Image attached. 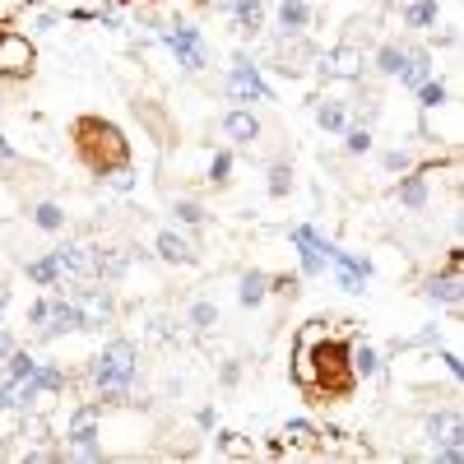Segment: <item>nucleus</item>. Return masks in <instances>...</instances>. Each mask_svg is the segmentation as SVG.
<instances>
[{
	"label": "nucleus",
	"instance_id": "1",
	"mask_svg": "<svg viewBox=\"0 0 464 464\" xmlns=\"http://www.w3.org/2000/svg\"><path fill=\"white\" fill-rule=\"evenodd\" d=\"M326 320H307V395L311 405H334L358 390V372H353V344L349 339H330L320 334Z\"/></svg>",
	"mask_w": 464,
	"mask_h": 464
},
{
	"label": "nucleus",
	"instance_id": "2",
	"mask_svg": "<svg viewBox=\"0 0 464 464\" xmlns=\"http://www.w3.org/2000/svg\"><path fill=\"white\" fill-rule=\"evenodd\" d=\"M70 149L79 158V168H84L89 177L103 181L107 172H121V168H130V139L121 126H112L107 116H75L70 121Z\"/></svg>",
	"mask_w": 464,
	"mask_h": 464
},
{
	"label": "nucleus",
	"instance_id": "3",
	"mask_svg": "<svg viewBox=\"0 0 464 464\" xmlns=\"http://www.w3.org/2000/svg\"><path fill=\"white\" fill-rule=\"evenodd\" d=\"M139 376V349L130 339H112L103 353L89 358V381H93V399L98 405H126Z\"/></svg>",
	"mask_w": 464,
	"mask_h": 464
},
{
	"label": "nucleus",
	"instance_id": "4",
	"mask_svg": "<svg viewBox=\"0 0 464 464\" xmlns=\"http://www.w3.org/2000/svg\"><path fill=\"white\" fill-rule=\"evenodd\" d=\"M98 413H103V405L98 399H89V405H79L75 413H70V422H66V455H75V460H103V432H98Z\"/></svg>",
	"mask_w": 464,
	"mask_h": 464
},
{
	"label": "nucleus",
	"instance_id": "5",
	"mask_svg": "<svg viewBox=\"0 0 464 464\" xmlns=\"http://www.w3.org/2000/svg\"><path fill=\"white\" fill-rule=\"evenodd\" d=\"M228 98L237 107H251V103H274V89L260 79V66L251 56H232V70H228Z\"/></svg>",
	"mask_w": 464,
	"mask_h": 464
},
{
	"label": "nucleus",
	"instance_id": "6",
	"mask_svg": "<svg viewBox=\"0 0 464 464\" xmlns=\"http://www.w3.org/2000/svg\"><path fill=\"white\" fill-rule=\"evenodd\" d=\"M33 70H37V47L24 33L5 28L0 33V79L5 84H24V79H33Z\"/></svg>",
	"mask_w": 464,
	"mask_h": 464
},
{
	"label": "nucleus",
	"instance_id": "7",
	"mask_svg": "<svg viewBox=\"0 0 464 464\" xmlns=\"http://www.w3.org/2000/svg\"><path fill=\"white\" fill-rule=\"evenodd\" d=\"M158 37L168 43V51L177 56L181 70L195 75V70L209 66V43H205V33H200V28H191V24H172V28H163Z\"/></svg>",
	"mask_w": 464,
	"mask_h": 464
},
{
	"label": "nucleus",
	"instance_id": "8",
	"mask_svg": "<svg viewBox=\"0 0 464 464\" xmlns=\"http://www.w3.org/2000/svg\"><path fill=\"white\" fill-rule=\"evenodd\" d=\"M51 260L60 265V279H75V284H93L98 279V247L93 241H60V247H51Z\"/></svg>",
	"mask_w": 464,
	"mask_h": 464
},
{
	"label": "nucleus",
	"instance_id": "9",
	"mask_svg": "<svg viewBox=\"0 0 464 464\" xmlns=\"http://www.w3.org/2000/svg\"><path fill=\"white\" fill-rule=\"evenodd\" d=\"M70 297L79 307V330H103V326H112V320H116V297H112V288H98V279L89 288L70 293Z\"/></svg>",
	"mask_w": 464,
	"mask_h": 464
},
{
	"label": "nucleus",
	"instance_id": "10",
	"mask_svg": "<svg viewBox=\"0 0 464 464\" xmlns=\"http://www.w3.org/2000/svg\"><path fill=\"white\" fill-rule=\"evenodd\" d=\"M288 241L297 247L302 274H307V279H320V274H326V251H330V237H320L316 228L297 224V228H288Z\"/></svg>",
	"mask_w": 464,
	"mask_h": 464
},
{
	"label": "nucleus",
	"instance_id": "11",
	"mask_svg": "<svg viewBox=\"0 0 464 464\" xmlns=\"http://www.w3.org/2000/svg\"><path fill=\"white\" fill-rule=\"evenodd\" d=\"M362 70H367V51L358 43H339L334 51L320 56V75L326 79H362Z\"/></svg>",
	"mask_w": 464,
	"mask_h": 464
},
{
	"label": "nucleus",
	"instance_id": "12",
	"mask_svg": "<svg viewBox=\"0 0 464 464\" xmlns=\"http://www.w3.org/2000/svg\"><path fill=\"white\" fill-rule=\"evenodd\" d=\"M79 330V307H75V297H66V293H51L47 297V326L37 330L43 339H60V334H75Z\"/></svg>",
	"mask_w": 464,
	"mask_h": 464
},
{
	"label": "nucleus",
	"instance_id": "13",
	"mask_svg": "<svg viewBox=\"0 0 464 464\" xmlns=\"http://www.w3.org/2000/svg\"><path fill=\"white\" fill-rule=\"evenodd\" d=\"M260 116L251 112V107H232V112H224V135L232 139V145H256L260 139Z\"/></svg>",
	"mask_w": 464,
	"mask_h": 464
},
{
	"label": "nucleus",
	"instance_id": "14",
	"mask_svg": "<svg viewBox=\"0 0 464 464\" xmlns=\"http://www.w3.org/2000/svg\"><path fill=\"white\" fill-rule=\"evenodd\" d=\"M153 256L168 260V265H195V260H200L191 241L181 237V232H172V228H163V232L153 237Z\"/></svg>",
	"mask_w": 464,
	"mask_h": 464
},
{
	"label": "nucleus",
	"instance_id": "15",
	"mask_svg": "<svg viewBox=\"0 0 464 464\" xmlns=\"http://www.w3.org/2000/svg\"><path fill=\"white\" fill-rule=\"evenodd\" d=\"M432 70H436V66H432V51L405 43V66H399V75H395L399 84H405V89H418L422 79H432Z\"/></svg>",
	"mask_w": 464,
	"mask_h": 464
},
{
	"label": "nucleus",
	"instance_id": "16",
	"mask_svg": "<svg viewBox=\"0 0 464 464\" xmlns=\"http://www.w3.org/2000/svg\"><path fill=\"white\" fill-rule=\"evenodd\" d=\"M428 441L432 446H455V441H464V418L455 409H436L428 418Z\"/></svg>",
	"mask_w": 464,
	"mask_h": 464
},
{
	"label": "nucleus",
	"instance_id": "17",
	"mask_svg": "<svg viewBox=\"0 0 464 464\" xmlns=\"http://www.w3.org/2000/svg\"><path fill=\"white\" fill-rule=\"evenodd\" d=\"M265 10H270V0H232V28L241 37H256L260 28H265Z\"/></svg>",
	"mask_w": 464,
	"mask_h": 464
},
{
	"label": "nucleus",
	"instance_id": "18",
	"mask_svg": "<svg viewBox=\"0 0 464 464\" xmlns=\"http://www.w3.org/2000/svg\"><path fill=\"white\" fill-rule=\"evenodd\" d=\"M311 19H316V10L307 5V0H279V33H284V37L307 33Z\"/></svg>",
	"mask_w": 464,
	"mask_h": 464
},
{
	"label": "nucleus",
	"instance_id": "19",
	"mask_svg": "<svg viewBox=\"0 0 464 464\" xmlns=\"http://www.w3.org/2000/svg\"><path fill=\"white\" fill-rule=\"evenodd\" d=\"M395 200H399L405 209H422V205H428V168H422V172H413V168H409L405 177H399Z\"/></svg>",
	"mask_w": 464,
	"mask_h": 464
},
{
	"label": "nucleus",
	"instance_id": "20",
	"mask_svg": "<svg viewBox=\"0 0 464 464\" xmlns=\"http://www.w3.org/2000/svg\"><path fill=\"white\" fill-rule=\"evenodd\" d=\"M316 121H320V130L344 135V130L353 126V103H339V98H326V103L316 107Z\"/></svg>",
	"mask_w": 464,
	"mask_h": 464
},
{
	"label": "nucleus",
	"instance_id": "21",
	"mask_svg": "<svg viewBox=\"0 0 464 464\" xmlns=\"http://www.w3.org/2000/svg\"><path fill=\"white\" fill-rule=\"evenodd\" d=\"M265 297H270V274L265 270H247L237 279V302L241 307H260Z\"/></svg>",
	"mask_w": 464,
	"mask_h": 464
},
{
	"label": "nucleus",
	"instance_id": "22",
	"mask_svg": "<svg viewBox=\"0 0 464 464\" xmlns=\"http://www.w3.org/2000/svg\"><path fill=\"white\" fill-rule=\"evenodd\" d=\"M130 265H135V256L126 247H98V279H103V284L107 279H121Z\"/></svg>",
	"mask_w": 464,
	"mask_h": 464
},
{
	"label": "nucleus",
	"instance_id": "23",
	"mask_svg": "<svg viewBox=\"0 0 464 464\" xmlns=\"http://www.w3.org/2000/svg\"><path fill=\"white\" fill-rule=\"evenodd\" d=\"M422 293H428L432 302H446V307H460V302H464V288H460V274H432L428 279V288H422Z\"/></svg>",
	"mask_w": 464,
	"mask_h": 464
},
{
	"label": "nucleus",
	"instance_id": "24",
	"mask_svg": "<svg viewBox=\"0 0 464 464\" xmlns=\"http://www.w3.org/2000/svg\"><path fill=\"white\" fill-rule=\"evenodd\" d=\"M436 19H441V0H409L405 5V28L428 33V28H436Z\"/></svg>",
	"mask_w": 464,
	"mask_h": 464
},
{
	"label": "nucleus",
	"instance_id": "25",
	"mask_svg": "<svg viewBox=\"0 0 464 464\" xmlns=\"http://www.w3.org/2000/svg\"><path fill=\"white\" fill-rule=\"evenodd\" d=\"M24 274L33 279L37 288H60V284H66V279H60V265L51 260V251L37 256V260H24Z\"/></svg>",
	"mask_w": 464,
	"mask_h": 464
},
{
	"label": "nucleus",
	"instance_id": "26",
	"mask_svg": "<svg viewBox=\"0 0 464 464\" xmlns=\"http://www.w3.org/2000/svg\"><path fill=\"white\" fill-rule=\"evenodd\" d=\"M28 218H33V228H43V232H66V209H60L56 200H37L28 209Z\"/></svg>",
	"mask_w": 464,
	"mask_h": 464
},
{
	"label": "nucleus",
	"instance_id": "27",
	"mask_svg": "<svg viewBox=\"0 0 464 464\" xmlns=\"http://www.w3.org/2000/svg\"><path fill=\"white\" fill-rule=\"evenodd\" d=\"M186 326L200 330V334H209V330L218 326V302H214V297H195L191 307H186Z\"/></svg>",
	"mask_w": 464,
	"mask_h": 464
},
{
	"label": "nucleus",
	"instance_id": "28",
	"mask_svg": "<svg viewBox=\"0 0 464 464\" xmlns=\"http://www.w3.org/2000/svg\"><path fill=\"white\" fill-rule=\"evenodd\" d=\"M37 362H43V358H33L28 349H10V358L0 362V376H5V381H28L37 372Z\"/></svg>",
	"mask_w": 464,
	"mask_h": 464
},
{
	"label": "nucleus",
	"instance_id": "29",
	"mask_svg": "<svg viewBox=\"0 0 464 464\" xmlns=\"http://www.w3.org/2000/svg\"><path fill=\"white\" fill-rule=\"evenodd\" d=\"M381 353L372 349V344H353V372H358V381H376L381 376Z\"/></svg>",
	"mask_w": 464,
	"mask_h": 464
},
{
	"label": "nucleus",
	"instance_id": "30",
	"mask_svg": "<svg viewBox=\"0 0 464 464\" xmlns=\"http://www.w3.org/2000/svg\"><path fill=\"white\" fill-rule=\"evenodd\" d=\"M413 93H418V107H422V112H441V107L451 103V93H446V84H441V79H422Z\"/></svg>",
	"mask_w": 464,
	"mask_h": 464
},
{
	"label": "nucleus",
	"instance_id": "31",
	"mask_svg": "<svg viewBox=\"0 0 464 464\" xmlns=\"http://www.w3.org/2000/svg\"><path fill=\"white\" fill-rule=\"evenodd\" d=\"M367 66H376L381 75H399V66H405V43H381Z\"/></svg>",
	"mask_w": 464,
	"mask_h": 464
},
{
	"label": "nucleus",
	"instance_id": "32",
	"mask_svg": "<svg viewBox=\"0 0 464 464\" xmlns=\"http://www.w3.org/2000/svg\"><path fill=\"white\" fill-rule=\"evenodd\" d=\"M33 386L43 390V395H60V390H66V372H60L56 362H37V372H33Z\"/></svg>",
	"mask_w": 464,
	"mask_h": 464
},
{
	"label": "nucleus",
	"instance_id": "33",
	"mask_svg": "<svg viewBox=\"0 0 464 464\" xmlns=\"http://www.w3.org/2000/svg\"><path fill=\"white\" fill-rule=\"evenodd\" d=\"M130 107H135V116H139V121H145V126H149V130H153L158 139H172V130H168V121H163V112H158V107L149 103V98H135V103H130Z\"/></svg>",
	"mask_w": 464,
	"mask_h": 464
},
{
	"label": "nucleus",
	"instance_id": "34",
	"mask_svg": "<svg viewBox=\"0 0 464 464\" xmlns=\"http://www.w3.org/2000/svg\"><path fill=\"white\" fill-rule=\"evenodd\" d=\"M265 191L274 195V200H284V195H293V163H270V181H265Z\"/></svg>",
	"mask_w": 464,
	"mask_h": 464
},
{
	"label": "nucleus",
	"instance_id": "35",
	"mask_svg": "<svg viewBox=\"0 0 464 464\" xmlns=\"http://www.w3.org/2000/svg\"><path fill=\"white\" fill-rule=\"evenodd\" d=\"M284 436H288V446H320V428H311L307 418H293Z\"/></svg>",
	"mask_w": 464,
	"mask_h": 464
},
{
	"label": "nucleus",
	"instance_id": "36",
	"mask_svg": "<svg viewBox=\"0 0 464 464\" xmlns=\"http://www.w3.org/2000/svg\"><path fill=\"white\" fill-rule=\"evenodd\" d=\"M172 218H177V224H186V228H200L209 214H205L200 200H172Z\"/></svg>",
	"mask_w": 464,
	"mask_h": 464
},
{
	"label": "nucleus",
	"instance_id": "37",
	"mask_svg": "<svg viewBox=\"0 0 464 464\" xmlns=\"http://www.w3.org/2000/svg\"><path fill=\"white\" fill-rule=\"evenodd\" d=\"M344 153H372V126H349L344 130Z\"/></svg>",
	"mask_w": 464,
	"mask_h": 464
},
{
	"label": "nucleus",
	"instance_id": "38",
	"mask_svg": "<svg viewBox=\"0 0 464 464\" xmlns=\"http://www.w3.org/2000/svg\"><path fill=\"white\" fill-rule=\"evenodd\" d=\"M209 181H214V186H228V181H232V153H228V149H218V153H214Z\"/></svg>",
	"mask_w": 464,
	"mask_h": 464
},
{
	"label": "nucleus",
	"instance_id": "39",
	"mask_svg": "<svg viewBox=\"0 0 464 464\" xmlns=\"http://www.w3.org/2000/svg\"><path fill=\"white\" fill-rule=\"evenodd\" d=\"M103 186H107L112 195H130V191H135V172H130V168L107 172V177H103Z\"/></svg>",
	"mask_w": 464,
	"mask_h": 464
},
{
	"label": "nucleus",
	"instance_id": "40",
	"mask_svg": "<svg viewBox=\"0 0 464 464\" xmlns=\"http://www.w3.org/2000/svg\"><path fill=\"white\" fill-rule=\"evenodd\" d=\"M381 168H386V172H409L413 168V153L409 149H386V153H381Z\"/></svg>",
	"mask_w": 464,
	"mask_h": 464
},
{
	"label": "nucleus",
	"instance_id": "41",
	"mask_svg": "<svg viewBox=\"0 0 464 464\" xmlns=\"http://www.w3.org/2000/svg\"><path fill=\"white\" fill-rule=\"evenodd\" d=\"M297 284H302V274H270V293H279V297H297Z\"/></svg>",
	"mask_w": 464,
	"mask_h": 464
},
{
	"label": "nucleus",
	"instance_id": "42",
	"mask_svg": "<svg viewBox=\"0 0 464 464\" xmlns=\"http://www.w3.org/2000/svg\"><path fill=\"white\" fill-rule=\"evenodd\" d=\"M214 446H218V451H228V455H251V446H247V441H241L237 432H218V436H214Z\"/></svg>",
	"mask_w": 464,
	"mask_h": 464
},
{
	"label": "nucleus",
	"instance_id": "43",
	"mask_svg": "<svg viewBox=\"0 0 464 464\" xmlns=\"http://www.w3.org/2000/svg\"><path fill=\"white\" fill-rule=\"evenodd\" d=\"M24 320H28L33 330H43V326H47V297H33L28 311H24Z\"/></svg>",
	"mask_w": 464,
	"mask_h": 464
},
{
	"label": "nucleus",
	"instance_id": "44",
	"mask_svg": "<svg viewBox=\"0 0 464 464\" xmlns=\"http://www.w3.org/2000/svg\"><path fill=\"white\" fill-rule=\"evenodd\" d=\"M172 334H177V330H172L168 316H153V320H149V339H153V344H168Z\"/></svg>",
	"mask_w": 464,
	"mask_h": 464
},
{
	"label": "nucleus",
	"instance_id": "45",
	"mask_svg": "<svg viewBox=\"0 0 464 464\" xmlns=\"http://www.w3.org/2000/svg\"><path fill=\"white\" fill-rule=\"evenodd\" d=\"M432 455L441 464H464V441H455V446H432Z\"/></svg>",
	"mask_w": 464,
	"mask_h": 464
},
{
	"label": "nucleus",
	"instance_id": "46",
	"mask_svg": "<svg viewBox=\"0 0 464 464\" xmlns=\"http://www.w3.org/2000/svg\"><path fill=\"white\" fill-rule=\"evenodd\" d=\"M334 284L344 288V293H362V284H367V279H358L353 270H334Z\"/></svg>",
	"mask_w": 464,
	"mask_h": 464
},
{
	"label": "nucleus",
	"instance_id": "47",
	"mask_svg": "<svg viewBox=\"0 0 464 464\" xmlns=\"http://www.w3.org/2000/svg\"><path fill=\"white\" fill-rule=\"evenodd\" d=\"M441 362H446V372H451L455 381L464 376V362H460V353H455V349H441Z\"/></svg>",
	"mask_w": 464,
	"mask_h": 464
},
{
	"label": "nucleus",
	"instance_id": "48",
	"mask_svg": "<svg viewBox=\"0 0 464 464\" xmlns=\"http://www.w3.org/2000/svg\"><path fill=\"white\" fill-rule=\"evenodd\" d=\"M195 428H200V432H214V428H218V413H214V409L205 405V409L195 413Z\"/></svg>",
	"mask_w": 464,
	"mask_h": 464
},
{
	"label": "nucleus",
	"instance_id": "49",
	"mask_svg": "<svg viewBox=\"0 0 464 464\" xmlns=\"http://www.w3.org/2000/svg\"><path fill=\"white\" fill-rule=\"evenodd\" d=\"M218 381H224V386H237V381H241V362H224V367H218Z\"/></svg>",
	"mask_w": 464,
	"mask_h": 464
},
{
	"label": "nucleus",
	"instance_id": "50",
	"mask_svg": "<svg viewBox=\"0 0 464 464\" xmlns=\"http://www.w3.org/2000/svg\"><path fill=\"white\" fill-rule=\"evenodd\" d=\"M10 349H14V339L5 334V326H0V362H5V358H10Z\"/></svg>",
	"mask_w": 464,
	"mask_h": 464
},
{
	"label": "nucleus",
	"instance_id": "51",
	"mask_svg": "<svg viewBox=\"0 0 464 464\" xmlns=\"http://www.w3.org/2000/svg\"><path fill=\"white\" fill-rule=\"evenodd\" d=\"M14 158V149H10V139H5V130H0V163H10Z\"/></svg>",
	"mask_w": 464,
	"mask_h": 464
},
{
	"label": "nucleus",
	"instance_id": "52",
	"mask_svg": "<svg viewBox=\"0 0 464 464\" xmlns=\"http://www.w3.org/2000/svg\"><path fill=\"white\" fill-rule=\"evenodd\" d=\"M5 307H10V288L0 284V316H5Z\"/></svg>",
	"mask_w": 464,
	"mask_h": 464
},
{
	"label": "nucleus",
	"instance_id": "53",
	"mask_svg": "<svg viewBox=\"0 0 464 464\" xmlns=\"http://www.w3.org/2000/svg\"><path fill=\"white\" fill-rule=\"evenodd\" d=\"M218 5H224V10H232V0H218Z\"/></svg>",
	"mask_w": 464,
	"mask_h": 464
},
{
	"label": "nucleus",
	"instance_id": "54",
	"mask_svg": "<svg viewBox=\"0 0 464 464\" xmlns=\"http://www.w3.org/2000/svg\"><path fill=\"white\" fill-rule=\"evenodd\" d=\"M0 33H5V28H0Z\"/></svg>",
	"mask_w": 464,
	"mask_h": 464
}]
</instances>
